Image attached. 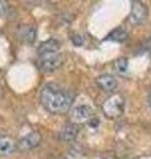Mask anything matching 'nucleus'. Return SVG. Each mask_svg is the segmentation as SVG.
<instances>
[{
    "instance_id": "f257e3e1",
    "label": "nucleus",
    "mask_w": 151,
    "mask_h": 159,
    "mask_svg": "<svg viewBox=\"0 0 151 159\" xmlns=\"http://www.w3.org/2000/svg\"><path fill=\"white\" fill-rule=\"evenodd\" d=\"M43 106L52 114L66 113L73 103V94L57 84H47L40 94Z\"/></svg>"
},
{
    "instance_id": "f03ea898",
    "label": "nucleus",
    "mask_w": 151,
    "mask_h": 159,
    "mask_svg": "<svg viewBox=\"0 0 151 159\" xmlns=\"http://www.w3.org/2000/svg\"><path fill=\"white\" fill-rule=\"evenodd\" d=\"M37 54V66L44 73L57 70L65 61L64 54L60 52V43L56 39H49L44 41L39 47Z\"/></svg>"
},
{
    "instance_id": "7ed1b4c3",
    "label": "nucleus",
    "mask_w": 151,
    "mask_h": 159,
    "mask_svg": "<svg viewBox=\"0 0 151 159\" xmlns=\"http://www.w3.org/2000/svg\"><path fill=\"white\" fill-rule=\"evenodd\" d=\"M103 114L110 119H115L121 117L125 110V98L121 94H114L109 97L102 105Z\"/></svg>"
},
{
    "instance_id": "20e7f679",
    "label": "nucleus",
    "mask_w": 151,
    "mask_h": 159,
    "mask_svg": "<svg viewBox=\"0 0 151 159\" xmlns=\"http://www.w3.org/2000/svg\"><path fill=\"white\" fill-rule=\"evenodd\" d=\"M94 110L89 105H78L70 110V122L73 125L77 123H88L93 118Z\"/></svg>"
},
{
    "instance_id": "39448f33",
    "label": "nucleus",
    "mask_w": 151,
    "mask_h": 159,
    "mask_svg": "<svg viewBox=\"0 0 151 159\" xmlns=\"http://www.w3.org/2000/svg\"><path fill=\"white\" fill-rule=\"evenodd\" d=\"M40 142H41V135H40V133L37 131H32L27 134L24 138H21L17 143V148L20 151H29L32 150V148L37 147L40 145Z\"/></svg>"
},
{
    "instance_id": "423d86ee",
    "label": "nucleus",
    "mask_w": 151,
    "mask_h": 159,
    "mask_svg": "<svg viewBox=\"0 0 151 159\" xmlns=\"http://www.w3.org/2000/svg\"><path fill=\"white\" fill-rule=\"evenodd\" d=\"M147 7L140 2H133L131 4V13H130V21L133 24H142L147 19Z\"/></svg>"
},
{
    "instance_id": "0eeeda50",
    "label": "nucleus",
    "mask_w": 151,
    "mask_h": 159,
    "mask_svg": "<svg viewBox=\"0 0 151 159\" xmlns=\"http://www.w3.org/2000/svg\"><path fill=\"white\" fill-rule=\"evenodd\" d=\"M95 82H97L98 88L103 92H113L117 88V80L110 74H102L95 80Z\"/></svg>"
},
{
    "instance_id": "6e6552de",
    "label": "nucleus",
    "mask_w": 151,
    "mask_h": 159,
    "mask_svg": "<svg viewBox=\"0 0 151 159\" xmlns=\"http://www.w3.org/2000/svg\"><path fill=\"white\" fill-rule=\"evenodd\" d=\"M77 135H78V127L73 125V123H70V125L64 126L61 130H60L58 138L64 142H72L77 138Z\"/></svg>"
},
{
    "instance_id": "1a4fd4ad",
    "label": "nucleus",
    "mask_w": 151,
    "mask_h": 159,
    "mask_svg": "<svg viewBox=\"0 0 151 159\" xmlns=\"http://www.w3.org/2000/svg\"><path fill=\"white\" fill-rule=\"evenodd\" d=\"M20 37H21L25 43L32 44L36 40V29L29 25H24L20 29Z\"/></svg>"
},
{
    "instance_id": "9d476101",
    "label": "nucleus",
    "mask_w": 151,
    "mask_h": 159,
    "mask_svg": "<svg viewBox=\"0 0 151 159\" xmlns=\"http://www.w3.org/2000/svg\"><path fill=\"white\" fill-rule=\"evenodd\" d=\"M13 141L11 138H0V157L9 155L13 150Z\"/></svg>"
},
{
    "instance_id": "9b49d317",
    "label": "nucleus",
    "mask_w": 151,
    "mask_h": 159,
    "mask_svg": "<svg viewBox=\"0 0 151 159\" xmlns=\"http://www.w3.org/2000/svg\"><path fill=\"white\" fill-rule=\"evenodd\" d=\"M114 69L115 72L121 76H123V74L127 73L129 70V60L126 57H121V58H117L114 61Z\"/></svg>"
},
{
    "instance_id": "f8f14e48",
    "label": "nucleus",
    "mask_w": 151,
    "mask_h": 159,
    "mask_svg": "<svg viewBox=\"0 0 151 159\" xmlns=\"http://www.w3.org/2000/svg\"><path fill=\"white\" fill-rule=\"evenodd\" d=\"M126 36H127V32H126L123 28L119 27L117 29H114V31L108 36V39L109 40H113V41L121 43V41H123V40H126Z\"/></svg>"
},
{
    "instance_id": "ddd939ff",
    "label": "nucleus",
    "mask_w": 151,
    "mask_h": 159,
    "mask_svg": "<svg viewBox=\"0 0 151 159\" xmlns=\"http://www.w3.org/2000/svg\"><path fill=\"white\" fill-rule=\"evenodd\" d=\"M72 40H73V43L76 44V45H82V43H84L82 36H74Z\"/></svg>"
},
{
    "instance_id": "4468645a",
    "label": "nucleus",
    "mask_w": 151,
    "mask_h": 159,
    "mask_svg": "<svg viewBox=\"0 0 151 159\" xmlns=\"http://www.w3.org/2000/svg\"><path fill=\"white\" fill-rule=\"evenodd\" d=\"M6 9H7V4L4 2H0V16H4L6 13Z\"/></svg>"
},
{
    "instance_id": "2eb2a0df",
    "label": "nucleus",
    "mask_w": 151,
    "mask_h": 159,
    "mask_svg": "<svg viewBox=\"0 0 151 159\" xmlns=\"http://www.w3.org/2000/svg\"><path fill=\"white\" fill-rule=\"evenodd\" d=\"M88 123H89L90 126H92V125H93V126H97V125H98V119H97V118H92Z\"/></svg>"
},
{
    "instance_id": "dca6fc26",
    "label": "nucleus",
    "mask_w": 151,
    "mask_h": 159,
    "mask_svg": "<svg viewBox=\"0 0 151 159\" xmlns=\"http://www.w3.org/2000/svg\"><path fill=\"white\" fill-rule=\"evenodd\" d=\"M149 105H150V107H151V92H150V94H149Z\"/></svg>"
}]
</instances>
